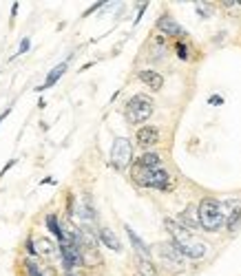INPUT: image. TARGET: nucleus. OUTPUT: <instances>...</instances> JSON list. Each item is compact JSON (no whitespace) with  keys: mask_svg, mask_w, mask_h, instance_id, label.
Returning a JSON list of instances; mask_svg holds the SVG:
<instances>
[{"mask_svg":"<svg viewBox=\"0 0 241 276\" xmlns=\"http://www.w3.org/2000/svg\"><path fill=\"white\" fill-rule=\"evenodd\" d=\"M131 175L140 185H146V188H155V190H171L173 188V177L166 173L164 168H155V170H146L142 166L133 164L131 168Z\"/></svg>","mask_w":241,"mask_h":276,"instance_id":"nucleus-3","label":"nucleus"},{"mask_svg":"<svg viewBox=\"0 0 241 276\" xmlns=\"http://www.w3.org/2000/svg\"><path fill=\"white\" fill-rule=\"evenodd\" d=\"M164 228H166V232L171 234L173 243L179 247V252H182L186 259L199 261V259H204L206 256L208 247L201 243V241H197L195 236L191 234V230H186L177 219H164Z\"/></svg>","mask_w":241,"mask_h":276,"instance_id":"nucleus-1","label":"nucleus"},{"mask_svg":"<svg viewBox=\"0 0 241 276\" xmlns=\"http://www.w3.org/2000/svg\"><path fill=\"white\" fill-rule=\"evenodd\" d=\"M228 208H230V212L226 215V228H228V232L233 234V232H237L239 226H241V201H230Z\"/></svg>","mask_w":241,"mask_h":276,"instance_id":"nucleus-10","label":"nucleus"},{"mask_svg":"<svg viewBox=\"0 0 241 276\" xmlns=\"http://www.w3.org/2000/svg\"><path fill=\"white\" fill-rule=\"evenodd\" d=\"M140 80L146 84V87L150 89V91H159V89L164 87V78L157 73V71H150V69H144V71H140Z\"/></svg>","mask_w":241,"mask_h":276,"instance_id":"nucleus-11","label":"nucleus"},{"mask_svg":"<svg viewBox=\"0 0 241 276\" xmlns=\"http://www.w3.org/2000/svg\"><path fill=\"white\" fill-rule=\"evenodd\" d=\"M102 259L93 245H82V265H100Z\"/></svg>","mask_w":241,"mask_h":276,"instance_id":"nucleus-16","label":"nucleus"},{"mask_svg":"<svg viewBox=\"0 0 241 276\" xmlns=\"http://www.w3.org/2000/svg\"><path fill=\"white\" fill-rule=\"evenodd\" d=\"M157 29L164 33V36H171V38H182L184 29L179 27V22H175L171 16H162L157 20Z\"/></svg>","mask_w":241,"mask_h":276,"instance_id":"nucleus-9","label":"nucleus"},{"mask_svg":"<svg viewBox=\"0 0 241 276\" xmlns=\"http://www.w3.org/2000/svg\"><path fill=\"white\" fill-rule=\"evenodd\" d=\"M153 111H155L153 97H148V95H144V93L133 95L124 106V115L131 124H144L150 115H153Z\"/></svg>","mask_w":241,"mask_h":276,"instance_id":"nucleus-4","label":"nucleus"},{"mask_svg":"<svg viewBox=\"0 0 241 276\" xmlns=\"http://www.w3.org/2000/svg\"><path fill=\"white\" fill-rule=\"evenodd\" d=\"M199 223L206 232H217L221 226L226 223V212H224V203L217 201L212 197L201 199L199 203Z\"/></svg>","mask_w":241,"mask_h":276,"instance_id":"nucleus-2","label":"nucleus"},{"mask_svg":"<svg viewBox=\"0 0 241 276\" xmlns=\"http://www.w3.org/2000/svg\"><path fill=\"white\" fill-rule=\"evenodd\" d=\"M7 115H9V111H4L2 115H0V122H2V120H4V117H7Z\"/></svg>","mask_w":241,"mask_h":276,"instance_id":"nucleus-26","label":"nucleus"},{"mask_svg":"<svg viewBox=\"0 0 241 276\" xmlns=\"http://www.w3.org/2000/svg\"><path fill=\"white\" fill-rule=\"evenodd\" d=\"M177 55H179V60H188V46H186V42H182V40L177 42Z\"/></svg>","mask_w":241,"mask_h":276,"instance_id":"nucleus-20","label":"nucleus"},{"mask_svg":"<svg viewBox=\"0 0 241 276\" xmlns=\"http://www.w3.org/2000/svg\"><path fill=\"white\" fill-rule=\"evenodd\" d=\"M29 45H31V42H29V38H25V40H22V45H20V53H25V51L29 49Z\"/></svg>","mask_w":241,"mask_h":276,"instance_id":"nucleus-23","label":"nucleus"},{"mask_svg":"<svg viewBox=\"0 0 241 276\" xmlns=\"http://www.w3.org/2000/svg\"><path fill=\"white\" fill-rule=\"evenodd\" d=\"M25 268H27V274L29 276H42V272H40V268H38V265L34 263V261H25Z\"/></svg>","mask_w":241,"mask_h":276,"instance_id":"nucleus-19","label":"nucleus"},{"mask_svg":"<svg viewBox=\"0 0 241 276\" xmlns=\"http://www.w3.org/2000/svg\"><path fill=\"white\" fill-rule=\"evenodd\" d=\"M38 245H40L42 250H45V254H51V252H53V245H51L49 241H45V239H42V241H38Z\"/></svg>","mask_w":241,"mask_h":276,"instance_id":"nucleus-21","label":"nucleus"},{"mask_svg":"<svg viewBox=\"0 0 241 276\" xmlns=\"http://www.w3.org/2000/svg\"><path fill=\"white\" fill-rule=\"evenodd\" d=\"M27 250H29V254H36V247H34L31 241H27Z\"/></svg>","mask_w":241,"mask_h":276,"instance_id":"nucleus-24","label":"nucleus"},{"mask_svg":"<svg viewBox=\"0 0 241 276\" xmlns=\"http://www.w3.org/2000/svg\"><path fill=\"white\" fill-rule=\"evenodd\" d=\"M157 141H159L157 126H144V128H140V131H138V144L146 150V153H148V150L153 148Z\"/></svg>","mask_w":241,"mask_h":276,"instance_id":"nucleus-8","label":"nucleus"},{"mask_svg":"<svg viewBox=\"0 0 241 276\" xmlns=\"http://www.w3.org/2000/svg\"><path fill=\"white\" fill-rule=\"evenodd\" d=\"M64 71H67V62H62V64H58L53 71H51V73H49V78H47V80H45V84H42V87H40V91H45V89L53 87V84L58 82L60 78H62V73H64Z\"/></svg>","mask_w":241,"mask_h":276,"instance_id":"nucleus-17","label":"nucleus"},{"mask_svg":"<svg viewBox=\"0 0 241 276\" xmlns=\"http://www.w3.org/2000/svg\"><path fill=\"white\" fill-rule=\"evenodd\" d=\"M13 164H16V161H13V159H11V161H9V164H7V166H4V168H2V173H0V175H4V173H7V170H9V168H11V166H13Z\"/></svg>","mask_w":241,"mask_h":276,"instance_id":"nucleus-25","label":"nucleus"},{"mask_svg":"<svg viewBox=\"0 0 241 276\" xmlns=\"http://www.w3.org/2000/svg\"><path fill=\"white\" fill-rule=\"evenodd\" d=\"M177 221L182 223L186 230H195V228H199V206H195V203H191V206H186L182 212H179Z\"/></svg>","mask_w":241,"mask_h":276,"instance_id":"nucleus-7","label":"nucleus"},{"mask_svg":"<svg viewBox=\"0 0 241 276\" xmlns=\"http://www.w3.org/2000/svg\"><path fill=\"white\" fill-rule=\"evenodd\" d=\"M124 230H126V234H129V241H131V245H133L135 254L142 256V259H150V250H148V245H146L144 241H142L140 236L135 234L133 228H131V226H124Z\"/></svg>","mask_w":241,"mask_h":276,"instance_id":"nucleus-12","label":"nucleus"},{"mask_svg":"<svg viewBox=\"0 0 241 276\" xmlns=\"http://www.w3.org/2000/svg\"><path fill=\"white\" fill-rule=\"evenodd\" d=\"M135 164L142 166V168H146V170H155V168H162V157L157 153H153V150H148V153L142 155Z\"/></svg>","mask_w":241,"mask_h":276,"instance_id":"nucleus-14","label":"nucleus"},{"mask_svg":"<svg viewBox=\"0 0 241 276\" xmlns=\"http://www.w3.org/2000/svg\"><path fill=\"white\" fill-rule=\"evenodd\" d=\"M97 239H100L102 243L108 247V250H113V252H122V243H120V239H117V234H115L113 230H108V228H102V230H100V234H97Z\"/></svg>","mask_w":241,"mask_h":276,"instance_id":"nucleus-13","label":"nucleus"},{"mask_svg":"<svg viewBox=\"0 0 241 276\" xmlns=\"http://www.w3.org/2000/svg\"><path fill=\"white\" fill-rule=\"evenodd\" d=\"M155 250H157V256L159 261H162V265L166 270H171V272H182V270H186V256L179 252V247L173 243V241H168V243H157L155 245Z\"/></svg>","mask_w":241,"mask_h":276,"instance_id":"nucleus-5","label":"nucleus"},{"mask_svg":"<svg viewBox=\"0 0 241 276\" xmlns=\"http://www.w3.org/2000/svg\"><path fill=\"white\" fill-rule=\"evenodd\" d=\"M47 228L51 230V234H55V239H64V230L60 228L58 219H55V215H47Z\"/></svg>","mask_w":241,"mask_h":276,"instance_id":"nucleus-18","label":"nucleus"},{"mask_svg":"<svg viewBox=\"0 0 241 276\" xmlns=\"http://www.w3.org/2000/svg\"><path fill=\"white\" fill-rule=\"evenodd\" d=\"M135 268H138V274L140 276H159L157 274V268L153 265L150 259H142V256H135Z\"/></svg>","mask_w":241,"mask_h":276,"instance_id":"nucleus-15","label":"nucleus"},{"mask_svg":"<svg viewBox=\"0 0 241 276\" xmlns=\"http://www.w3.org/2000/svg\"><path fill=\"white\" fill-rule=\"evenodd\" d=\"M208 102H210V104H224V97H219V95H212V97H208Z\"/></svg>","mask_w":241,"mask_h":276,"instance_id":"nucleus-22","label":"nucleus"},{"mask_svg":"<svg viewBox=\"0 0 241 276\" xmlns=\"http://www.w3.org/2000/svg\"><path fill=\"white\" fill-rule=\"evenodd\" d=\"M133 161V146L131 139L126 137H117L111 146V166L115 170H126Z\"/></svg>","mask_w":241,"mask_h":276,"instance_id":"nucleus-6","label":"nucleus"}]
</instances>
